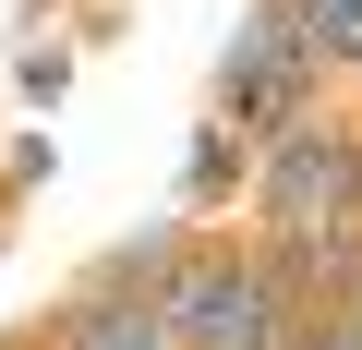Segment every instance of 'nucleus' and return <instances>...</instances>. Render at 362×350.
<instances>
[{
    "label": "nucleus",
    "mask_w": 362,
    "mask_h": 350,
    "mask_svg": "<svg viewBox=\"0 0 362 350\" xmlns=\"http://www.w3.org/2000/svg\"><path fill=\"white\" fill-rule=\"evenodd\" d=\"M61 350H169V326H157V302H133V290H61Z\"/></svg>",
    "instance_id": "39448f33"
},
{
    "label": "nucleus",
    "mask_w": 362,
    "mask_h": 350,
    "mask_svg": "<svg viewBox=\"0 0 362 350\" xmlns=\"http://www.w3.org/2000/svg\"><path fill=\"white\" fill-rule=\"evenodd\" d=\"M350 326H362V290H350Z\"/></svg>",
    "instance_id": "1a4fd4ad"
},
{
    "label": "nucleus",
    "mask_w": 362,
    "mask_h": 350,
    "mask_svg": "<svg viewBox=\"0 0 362 350\" xmlns=\"http://www.w3.org/2000/svg\"><path fill=\"white\" fill-rule=\"evenodd\" d=\"M338 85L302 61V37H290V13L278 0H254L242 13V37L218 49V121L242 133V145H266V133H290V121H314Z\"/></svg>",
    "instance_id": "7ed1b4c3"
},
{
    "label": "nucleus",
    "mask_w": 362,
    "mask_h": 350,
    "mask_svg": "<svg viewBox=\"0 0 362 350\" xmlns=\"http://www.w3.org/2000/svg\"><path fill=\"white\" fill-rule=\"evenodd\" d=\"M266 266L290 302H350L362 290V218H326V230H266Z\"/></svg>",
    "instance_id": "20e7f679"
},
{
    "label": "nucleus",
    "mask_w": 362,
    "mask_h": 350,
    "mask_svg": "<svg viewBox=\"0 0 362 350\" xmlns=\"http://www.w3.org/2000/svg\"><path fill=\"white\" fill-rule=\"evenodd\" d=\"M254 169V145L230 133V121H206V145H194V206H230V182Z\"/></svg>",
    "instance_id": "0eeeda50"
},
{
    "label": "nucleus",
    "mask_w": 362,
    "mask_h": 350,
    "mask_svg": "<svg viewBox=\"0 0 362 350\" xmlns=\"http://www.w3.org/2000/svg\"><path fill=\"white\" fill-rule=\"evenodd\" d=\"M0 350H61V326L37 314V326H0Z\"/></svg>",
    "instance_id": "6e6552de"
},
{
    "label": "nucleus",
    "mask_w": 362,
    "mask_h": 350,
    "mask_svg": "<svg viewBox=\"0 0 362 350\" xmlns=\"http://www.w3.org/2000/svg\"><path fill=\"white\" fill-rule=\"evenodd\" d=\"M278 13H290L302 61H314L326 85H362V0H278Z\"/></svg>",
    "instance_id": "423d86ee"
},
{
    "label": "nucleus",
    "mask_w": 362,
    "mask_h": 350,
    "mask_svg": "<svg viewBox=\"0 0 362 350\" xmlns=\"http://www.w3.org/2000/svg\"><path fill=\"white\" fill-rule=\"evenodd\" d=\"M242 230L266 242V230H326V218H362V121L326 97L314 121H290V133H266L254 145V169H242Z\"/></svg>",
    "instance_id": "f03ea898"
},
{
    "label": "nucleus",
    "mask_w": 362,
    "mask_h": 350,
    "mask_svg": "<svg viewBox=\"0 0 362 350\" xmlns=\"http://www.w3.org/2000/svg\"><path fill=\"white\" fill-rule=\"evenodd\" d=\"M157 326H169V350H278L290 290L254 230H181V254L157 278Z\"/></svg>",
    "instance_id": "f257e3e1"
}]
</instances>
